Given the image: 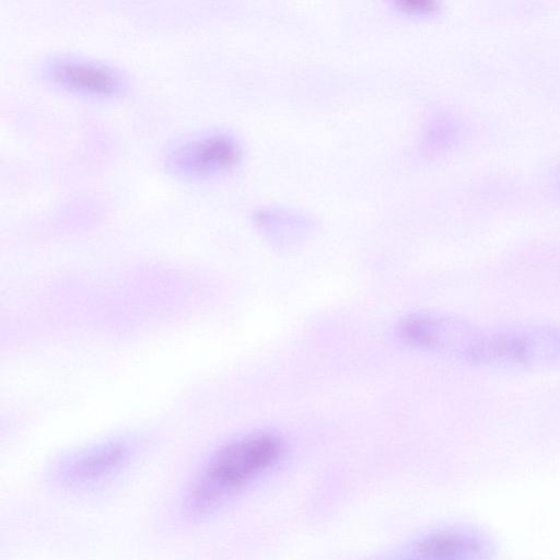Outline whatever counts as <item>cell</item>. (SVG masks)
Here are the masks:
<instances>
[{"label":"cell","mask_w":560,"mask_h":560,"mask_svg":"<svg viewBox=\"0 0 560 560\" xmlns=\"http://www.w3.org/2000/svg\"><path fill=\"white\" fill-rule=\"evenodd\" d=\"M241 155V144L232 133L211 130L176 141L167 149L165 163L178 175L209 178L231 171Z\"/></svg>","instance_id":"4"},{"label":"cell","mask_w":560,"mask_h":560,"mask_svg":"<svg viewBox=\"0 0 560 560\" xmlns=\"http://www.w3.org/2000/svg\"><path fill=\"white\" fill-rule=\"evenodd\" d=\"M487 541L463 528H443L427 534L394 560H485Z\"/></svg>","instance_id":"7"},{"label":"cell","mask_w":560,"mask_h":560,"mask_svg":"<svg viewBox=\"0 0 560 560\" xmlns=\"http://www.w3.org/2000/svg\"><path fill=\"white\" fill-rule=\"evenodd\" d=\"M43 75L65 90L95 97H113L127 89V80L115 68L83 57H51L42 68Z\"/></svg>","instance_id":"6"},{"label":"cell","mask_w":560,"mask_h":560,"mask_svg":"<svg viewBox=\"0 0 560 560\" xmlns=\"http://www.w3.org/2000/svg\"><path fill=\"white\" fill-rule=\"evenodd\" d=\"M136 452V443L129 440L101 443L60 462L54 469V480L70 489L96 487L120 474Z\"/></svg>","instance_id":"5"},{"label":"cell","mask_w":560,"mask_h":560,"mask_svg":"<svg viewBox=\"0 0 560 560\" xmlns=\"http://www.w3.org/2000/svg\"><path fill=\"white\" fill-rule=\"evenodd\" d=\"M560 364V329L545 324L489 330L485 365L544 368Z\"/></svg>","instance_id":"3"},{"label":"cell","mask_w":560,"mask_h":560,"mask_svg":"<svg viewBox=\"0 0 560 560\" xmlns=\"http://www.w3.org/2000/svg\"><path fill=\"white\" fill-rule=\"evenodd\" d=\"M281 440L268 432L233 439L202 463L188 483L183 509L187 516H208L236 497L280 458Z\"/></svg>","instance_id":"1"},{"label":"cell","mask_w":560,"mask_h":560,"mask_svg":"<svg viewBox=\"0 0 560 560\" xmlns=\"http://www.w3.org/2000/svg\"><path fill=\"white\" fill-rule=\"evenodd\" d=\"M394 7L402 13L420 15L434 12L438 3L432 0H396Z\"/></svg>","instance_id":"8"},{"label":"cell","mask_w":560,"mask_h":560,"mask_svg":"<svg viewBox=\"0 0 560 560\" xmlns=\"http://www.w3.org/2000/svg\"><path fill=\"white\" fill-rule=\"evenodd\" d=\"M398 339L412 348L456 361L482 364L488 330L439 312H416L396 327Z\"/></svg>","instance_id":"2"}]
</instances>
